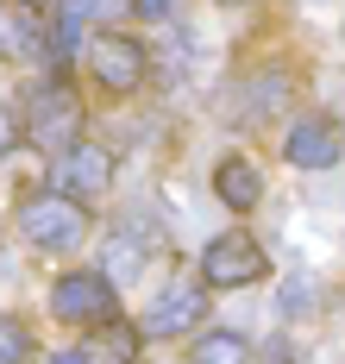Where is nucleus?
<instances>
[{"instance_id":"1a4fd4ad","label":"nucleus","mask_w":345,"mask_h":364,"mask_svg":"<svg viewBox=\"0 0 345 364\" xmlns=\"http://www.w3.org/2000/svg\"><path fill=\"white\" fill-rule=\"evenodd\" d=\"M214 195L226 201V214H251L264 201V164L251 157H220L214 164Z\"/></svg>"},{"instance_id":"39448f33","label":"nucleus","mask_w":345,"mask_h":364,"mask_svg":"<svg viewBox=\"0 0 345 364\" xmlns=\"http://www.w3.org/2000/svg\"><path fill=\"white\" fill-rule=\"evenodd\" d=\"M88 70H94V82L107 95H132L151 75V50L132 32H101V38H88Z\"/></svg>"},{"instance_id":"4468645a","label":"nucleus","mask_w":345,"mask_h":364,"mask_svg":"<svg viewBox=\"0 0 345 364\" xmlns=\"http://www.w3.org/2000/svg\"><path fill=\"white\" fill-rule=\"evenodd\" d=\"M26 352H32V333L19 321H0V364H19Z\"/></svg>"},{"instance_id":"6e6552de","label":"nucleus","mask_w":345,"mask_h":364,"mask_svg":"<svg viewBox=\"0 0 345 364\" xmlns=\"http://www.w3.org/2000/svg\"><path fill=\"white\" fill-rule=\"evenodd\" d=\"M201 314H207V283H170V289L151 301L145 333H157V339H182V333L201 327Z\"/></svg>"},{"instance_id":"2eb2a0df","label":"nucleus","mask_w":345,"mask_h":364,"mask_svg":"<svg viewBox=\"0 0 345 364\" xmlns=\"http://www.w3.org/2000/svg\"><path fill=\"white\" fill-rule=\"evenodd\" d=\"M126 13H138V19L163 26V19H170V0H126Z\"/></svg>"},{"instance_id":"9b49d317","label":"nucleus","mask_w":345,"mask_h":364,"mask_svg":"<svg viewBox=\"0 0 345 364\" xmlns=\"http://www.w3.org/2000/svg\"><path fill=\"white\" fill-rule=\"evenodd\" d=\"M88 352V364H138V327H126V321H101L94 327V339L82 346Z\"/></svg>"},{"instance_id":"423d86ee","label":"nucleus","mask_w":345,"mask_h":364,"mask_svg":"<svg viewBox=\"0 0 345 364\" xmlns=\"http://www.w3.org/2000/svg\"><path fill=\"white\" fill-rule=\"evenodd\" d=\"M50 188H63V195H76V201L107 195V188H114V151L76 139L70 151H57V164H50Z\"/></svg>"},{"instance_id":"7ed1b4c3","label":"nucleus","mask_w":345,"mask_h":364,"mask_svg":"<svg viewBox=\"0 0 345 364\" xmlns=\"http://www.w3.org/2000/svg\"><path fill=\"white\" fill-rule=\"evenodd\" d=\"M50 314L70 321V327H101L119 314V289L101 277V270H63L50 283Z\"/></svg>"},{"instance_id":"9d476101","label":"nucleus","mask_w":345,"mask_h":364,"mask_svg":"<svg viewBox=\"0 0 345 364\" xmlns=\"http://www.w3.org/2000/svg\"><path fill=\"white\" fill-rule=\"evenodd\" d=\"M0 50L13 57V63H44V19L32 6H0Z\"/></svg>"},{"instance_id":"f257e3e1","label":"nucleus","mask_w":345,"mask_h":364,"mask_svg":"<svg viewBox=\"0 0 345 364\" xmlns=\"http://www.w3.org/2000/svg\"><path fill=\"white\" fill-rule=\"evenodd\" d=\"M19 232L38 245V252H76L82 239H88V208H82L76 195H63V188H32L26 201H19Z\"/></svg>"},{"instance_id":"dca6fc26","label":"nucleus","mask_w":345,"mask_h":364,"mask_svg":"<svg viewBox=\"0 0 345 364\" xmlns=\"http://www.w3.org/2000/svg\"><path fill=\"white\" fill-rule=\"evenodd\" d=\"M13 139H19V126H13V113L0 107V164H6V151H13Z\"/></svg>"},{"instance_id":"ddd939ff","label":"nucleus","mask_w":345,"mask_h":364,"mask_svg":"<svg viewBox=\"0 0 345 364\" xmlns=\"http://www.w3.org/2000/svg\"><path fill=\"white\" fill-rule=\"evenodd\" d=\"M57 13H70L76 26H94V19H114V13H126V0H57Z\"/></svg>"},{"instance_id":"f03ea898","label":"nucleus","mask_w":345,"mask_h":364,"mask_svg":"<svg viewBox=\"0 0 345 364\" xmlns=\"http://www.w3.org/2000/svg\"><path fill=\"white\" fill-rule=\"evenodd\" d=\"M19 139H32L44 157L70 151V145L82 139V101H76V88H70V82H44V88H32Z\"/></svg>"},{"instance_id":"0eeeda50","label":"nucleus","mask_w":345,"mask_h":364,"mask_svg":"<svg viewBox=\"0 0 345 364\" xmlns=\"http://www.w3.org/2000/svg\"><path fill=\"white\" fill-rule=\"evenodd\" d=\"M283 157L295 164V170H333L345 157V132L333 113H302L295 126H289V139H283Z\"/></svg>"},{"instance_id":"20e7f679","label":"nucleus","mask_w":345,"mask_h":364,"mask_svg":"<svg viewBox=\"0 0 345 364\" xmlns=\"http://www.w3.org/2000/svg\"><path fill=\"white\" fill-rule=\"evenodd\" d=\"M264 270H270V257H264V245L251 232H214L207 252H201V283L207 289H245Z\"/></svg>"},{"instance_id":"f3484780","label":"nucleus","mask_w":345,"mask_h":364,"mask_svg":"<svg viewBox=\"0 0 345 364\" xmlns=\"http://www.w3.org/2000/svg\"><path fill=\"white\" fill-rule=\"evenodd\" d=\"M44 364H88V352H50Z\"/></svg>"},{"instance_id":"f8f14e48","label":"nucleus","mask_w":345,"mask_h":364,"mask_svg":"<svg viewBox=\"0 0 345 364\" xmlns=\"http://www.w3.org/2000/svg\"><path fill=\"white\" fill-rule=\"evenodd\" d=\"M189 364H258V346L245 333H201Z\"/></svg>"},{"instance_id":"a211bd4d","label":"nucleus","mask_w":345,"mask_h":364,"mask_svg":"<svg viewBox=\"0 0 345 364\" xmlns=\"http://www.w3.org/2000/svg\"><path fill=\"white\" fill-rule=\"evenodd\" d=\"M226 6H239V0H226Z\"/></svg>"}]
</instances>
